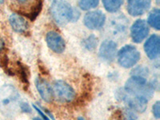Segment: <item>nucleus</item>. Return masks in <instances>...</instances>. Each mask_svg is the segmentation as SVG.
Wrapping results in <instances>:
<instances>
[{"label": "nucleus", "mask_w": 160, "mask_h": 120, "mask_svg": "<svg viewBox=\"0 0 160 120\" xmlns=\"http://www.w3.org/2000/svg\"><path fill=\"white\" fill-rule=\"evenodd\" d=\"M50 11L54 21L60 26L76 22L80 16V13L66 0H52Z\"/></svg>", "instance_id": "1"}, {"label": "nucleus", "mask_w": 160, "mask_h": 120, "mask_svg": "<svg viewBox=\"0 0 160 120\" xmlns=\"http://www.w3.org/2000/svg\"><path fill=\"white\" fill-rule=\"evenodd\" d=\"M20 95L16 88L7 84L0 88V112L5 117H12L19 108Z\"/></svg>", "instance_id": "2"}, {"label": "nucleus", "mask_w": 160, "mask_h": 120, "mask_svg": "<svg viewBox=\"0 0 160 120\" xmlns=\"http://www.w3.org/2000/svg\"><path fill=\"white\" fill-rule=\"evenodd\" d=\"M155 84L148 82L144 77L132 75L126 82L123 90L128 95L142 96L150 99L155 93Z\"/></svg>", "instance_id": "3"}, {"label": "nucleus", "mask_w": 160, "mask_h": 120, "mask_svg": "<svg viewBox=\"0 0 160 120\" xmlns=\"http://www.w3.org/2000/svg\"><path fill=\"white\" fill-rule=\"evenodd\" d=\"M118 62L122 68H131L135 67L140 60L141 55L135 47L126 45L117 52Z\"/></svg>", "instance_id": "4"}, {"label": "nucleus", "mask_w": 160, "mask_h": 120, "mask_svg": "<svg viewBox=\"0 0 160 120\" xmlns=\"http://www.w3.org/2000/svg\"><path fill=\"white\" fill-rule=\"evenodd\" d=\"M54 97L62 102H71L75 98L76 93L71 86L63 80H57L53 85Z\"/></svg>", "instance_id": "5"}, {"label": "nucleus", "mask_w": 160, "mask_h": 120, "mask_svg": "<svg viewBox=\"0 0 160 120\" xmlns=\"http://www.w3.org/2000/svg\"><path fill=\"white\" fill-rule=\"evenodd\" d=\"M106 22V15L101 11H89L85 15L83 23L90 30H100L103 28Z\"/></svg>", "instance_id": "6"}, {"label": "nucleus", "mask_w": 160, "mask_h": 120, "mask_svg": "<svg viewBox=\"0 0 160 120\" xmlns=\"http://www.w3.org/2000/svg\"><path fill=\"white\" fill-rule=\"evenodd\" d=\"M149 32V26L145 20H136L131 28V39L135 43H140L148 36Z\"/></svg>", "instance_id": "7"}, {"label": "nucleus", "mask_w": 160, "mask_h": 120, "mask_svg": "<svg viewBox=\"0 0 160 120\" xmlns=\"http://www.w3.org/2000/svg\"><path fill=\"white\" fill-rule=\"evenodd\" d=\"M99 58L107 62H112L117 55V43L113 40H104L98 51Z\"/></svg>", "instance_id": "8"}, {"label": "nucleus", "mask_w": 160, "mask_h": 120, "mask_svg": "<svg viewBox=\"0 0 160 120\" xmlns=\"http://www.w3.org/2000/svg\"><path fill=\"white\" fill-rule=\"evenodd\" d=\"M46 42L48 48L56 54H62L66 48L64 38L55 31H51L46 35Z\"/></svg>", "instance_id": "9"}, {"label": "nucleus", "mask_w": 160, "mask_h": 120, "mask_svg": "<svg viewBox=\"0 0 160 120\" xmlns=\"http://www.w3.org/2000/svg\"><path fill=\"white\" fill-rule=\"evenodd\" d=\"M151 0H128V12L133 17L144 15L151 8Z\"/></svg>", "instance_id": "10"}, {"label": "nucleus", "mask_w": 160, "mask_h": 120, "mask_svg": "<svg viewBox=\"0 0 160 120\" xmlns=\"http://www.w3.org/2000/svg\"><path fill=\"white\" fill-rule=\"evenodd\" d=\"M146 55L150 59L155 60L158 58L160 54V38L154 34L147 39L143 46Z\"/></svg>", "instance_id": "11"}, {"label": "nucleus", "mask_w": 160, "mask_h": 120, "mask_svg": "<svg viewBox=\"0 0 160 120\" xmlns=\"http://www.w3.org/2000/svg\"><path fill=\"white\" fill-rule=\"evenodd\" d=\"M122 101L126 102L131 111L135 112L143 113L148 108V99L142 96H129L127 94Z\"/></svg>", "instance_id": "12"}, {"label": "nucleus", "mask_w": 160, "mask_h": 120, "mask_svg": "<svg viewBox=\"0 0 160 120\" xmlns=\"http://www.w3.org/2000/svg\"><path fill=\"white\" fill-rule=\"evenodd\" d=\"M35 87L38 94L43 101L51 102L54 98V93L49 82L41 77H37L35 79Z\"/></svg>", "instance_id": "13"}, {"label": "nucleus", "mask_w": 160, "mask_h": 120, "mask_svg": "<svg viewBox=\"0 0 160 120\" xmlns=\"http://www.w3.org/2000/svg\"><path fill=\"white\" fill-rule=\"evenodd\" d=\"M9 22L13 31L18 34H24L29 28L28 21L18 14H12L10 15Z\"/></svg>", "instance_id": "14"}, {"label": "nucleus", "mask_w": 160, "mask_h": 120, "mask_svg": "<svg viewBox=\"0 0 160 120\" xmlns=\"http://www.w3.org/2000/svg\"><path fill=\"white\" fill-rule=\"evenodd\" d=\"M148 24L151 28L159 31L160 30V11L158 8H154L150 12L148 18Z\"/></svg>", "instance_id": "15"}, {"label": "nucleus", "mask_w": 160, "mask_h": 120, "mask_svg": "<svg viewBox=\"0 0 160 120\" xmlns=\"http://www.w3.org/2000/svg\"><path fill=\"white\" fill-rule=\"evenodd\" d=\"M43 1L44 0H35L29 12L25 14V16L28 17L31 21H34V20L36 19V18L38 16L42 9Z\"/></svg>", "instance_id": "16"}, {"label": "nucleus", "mask_w": 160, "mask_h": 120, "mask_svg": "<svg viewBox=\"0 0 160 120\" xmlns=\"http://www.w3.org/2000/svg\"><path fill=\"white\" fill-rule=\"evenodd\" d=\"M105 10L109 13H115L119 11L123 4V0H102Z\"/></svg>", "instance_id": "17"}, {"label": "nucleus", "mask_w": 160, "mask_h": 120, "mask_svg": "<svg viewBox=\"0 0 160 120\" xmlns=\"http://www.w3.org/2000/svg\"><path fill=\"white\" fill-rule=\"evenodd\" d=\"M99 3V0H78V5L80 9L83 11L96 8Z\"/></svg>", "instance_id": "18"}, {"label": "nucleus", "mask_w": 160, "mask_h": 120, "mask_svg": "<svg viewBox=\"0 0 160 120\" xmlns=\"http://www.w3.org/2000/svg\"><path fill=\"white\" fill-rule=\"evenodd\" d=\"M82 45L88 51H94L98 45V38L94 35H91L83 40Z\"/></svg>", "instance_id": "19"}, {"label": "nucleus", "mask_w": 160, "mask_h": 120, "mask_svg": "<svg viewBox=\"0 0 160 120\" xmlns=\"http://www.w3.org/2000/svg\"><path fill=\"white\" fill-rule=\"evenodd\" d=\"M18 72L21 81L23 82L25 85H29V80H28V71L27 70L26 66L22 64L21 62H18Z\"/></svg>", "instance_id": "20"}, {"label": "nucleus", "mask_w": 160, "mask_h": 120, "mask_svg": "<svg viewBox=\"0 0 160 120\" xmlns=\"http://www.w3.org/2000/svg\"><path fill=\"white\" fill-rule=\"evenodd\" d=\"M132 73L134 76H141L146 78V76L148 75V69L147 68H144L142 66H139L135 69L133 70Z\"/></svg>", "instance_id": "21"}, {"label": "nucleus", "mask_w": 160, "mask_h": 120, "mask_svg": "<svg viewBox=\"0 0 160 120\" xmlns=\"http://www.w3.org/2000/svg\"><path fill=\"white\" fill-rule=\"evenodd\" d=\"M152 113L156 119H158V118H160V102L159 101L155 102V104L152 106Z\"/></svg>", "instance_id": "22"}, {"label": "nucleus", "mask_w": 160, "mask_h": 120, "mask_svg": "<svg viewBox=\"0 0 160 120\" xmlns=\"http://www.w3.org/2000/svg\"><path fill=\"white\" fill-rule=\"evenodd\" d=\"M19 109L20 111L23 113H28V114H30V113L32 112V109H31L29 104L27 103V102H20Z\"/></svg>", "instance_id": "23"}, {"label": "nucleus", "mask_w": 160, "mask_h": 120, "mask_svg": "<svg viewBox=\"0 0 160 120\" xmlns=\"http://www.w3.org/2000/svg\"><path fill=\"white\" fill-rule=\"evenodd\" d=\"M125 120H138V119H137V117L135 116V114L132 113V111H130L127 113Z\"/></svg>", "instance_id": "24"}, {"label": "nucleus", "mask_w": 160, "mask_h": 120, "mask_svg": "<svg viewBox=\"0 0 160 120\" xmlns=\"http://www.w3.org/2000/svg\"><path fill=\"white\" fill-rule=\"evenodd\" d=\"M33 108H35V111H36L37 112H38L40 115H41V117H42V118H43V120H50L49 118H48V117L47 116V115H45V114H44V113L42 112V111H41V110H40L39 108H38V107H36V106H35V105H33Z\"/></svg>", "instance_id": "25"}, {"label": "nucleus", "mask_w": 160, "mask_h": 120, "mask_svg": "<svg viewBox=\"0 0 160 120\" xmlns=\"http://www.w3.org/2000/svg\"><path fill=\"white\" fill-rule=\"evenodd\" d=\"M4 48H5V42L2 38H0V52L3 51Z\"/></svg>", "instance_id": "26"}, {"label": "nucleus", "mask_w": 160, "mask_h": 120, "mask_svg": "<svg viewBox=\"0 0 160 120\" xmlns=\"http://www.w3.org/2000/svg\"><path fill=\"white\" fill-rule=\"evenodd\" d=\"M33 120H43V119H42L41 118H38V117H35V118H33Z\"/></svg>", "instance_id": "27"}, {"label": "nucleus", "mask_w": 160, "mask_h": 120, "mask_svg": "<svg viewBox=\"0 0 160 120\" xmlns=\"http://www.w3.org/2000/svg\"><path fill=\"white\" fill-rule=\"evenodd\" d=\"M18 1L19 2H26L27 1H28V0H18Z\"/></svg>", "instance_id": "28"}, {"label": "nucleus", "mask_w": 160, "mask_h": 120, "mask_svg": "<svg viewBox=\"0 0 160 120\" xmlns=\"http://www.w3.org/2000/svg\"><path fill=\"white\" fill-rule=\"evenodd\" d=\"M77 120H86V119L83 118V117H78V119H77Z\"/></svg>", "instance_id": "29"}, {"label": "nucleus", "mask_w": 160, "mask_h": 120, "mask_svg": "<svg viewBox=\"0 0 160 120\" xmlns=\"http://www.w3.org/2000/svg\"><path fill=\"white\" fill-rule=\"evenodd\" d=\"M4 2V0H0V4H2Z\"/></svg>", "instance_id": "30"}, {"label": "nucleus", "mask_w": 160, "mask_h": 120, "mask_svg": "<svg viewBox=\"0 0 160 120\" xmlns=\"http://www.w3.org/2000/svg\"><path fill=\"white\" fill-rule=\"evenodd\" d=\"M156 2L157 4H159V0H156Z\"/></svg>", "instance_id": "31"}]
</instances>
